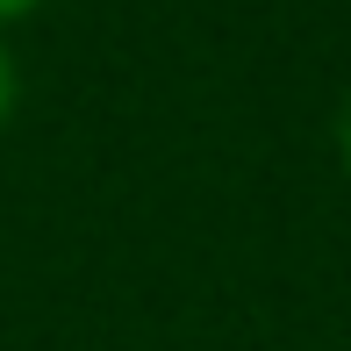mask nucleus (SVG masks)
<instances>
[{
    "label": "nucleus",
    "mask_w": 351,
    "mask_h": 351,
    "mask_svg": "<svg viewBox=\"0 0 351 351\" xmlns=\"http://www.w3.org/2000/svg\"><path fill=\"white\" fill-rule=\"evenodd\" d=\"M14 101H22V79H14V58H8V43H0V130H8Z\"/></svg>",
    "instance_id": "nucleus-1"
},
{
    "label": "nucleus",
    "mask_w": 351,
    "mask_h": 351,
    "mask_svg": "<svg viewBox=\"0 0 351 351\" xmlns=\"http://www.w3.org/2000/svg\"><path fill=\"white\" fill-rule=\"evenodd\" d=\"M36 0H0V22H14V14H29Z\"/></svg>",
    "instance_id": "nucleus-2"
},
{
    "label": "nucleus",
    "mask_w": 351,
    "mask_h": 351,
    "mask_svg": "<svg viewBox=\"0 0 351 351\" xmlns=\"http://www.w3.org/2000/svg\"><path fill=\"white\" fill-rule=\"evenodd\" d=\"M337 143H344V165H351V108H344V122H337Z\"/></svg>",
    "instance_id": "nucleus-3"
}]
</instances>
